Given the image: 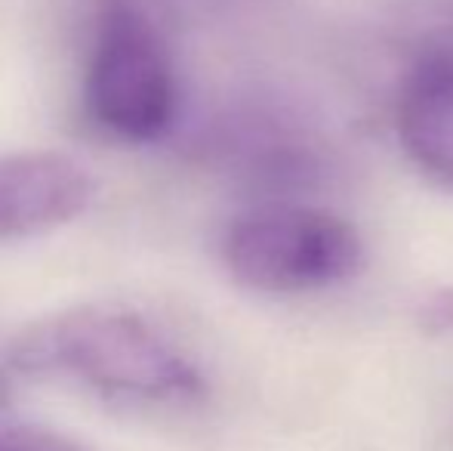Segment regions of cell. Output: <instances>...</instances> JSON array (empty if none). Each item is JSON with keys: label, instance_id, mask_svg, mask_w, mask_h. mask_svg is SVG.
Instances as JSON below:
<instances>
[{"label": "cell", "instance_id": "6da1fadb", "mask_svg": "<svg viewBox=\"0 0 453 451\" xmlns=\"http://www.w3.org/2000/svg\"><path fill=\"white\" fill-rule=\"evenodd\" d=\"M12 362L35 374H68L105 396L195 402L203 377L136 313L78 307L22 331Z\"/></svg>", "mask_w": 453, "mask_h": 451}, {"label": "cell", "instance_id": "7a4b0ae2", "mask_svg": "<svg viewBox=\"0 0 453 451\" xmlns=\"http://www.w3.org/2000/svg\"><path fill=\"white\" fill-rule=\"evenodd\" d=\"M222 260L238 284L259 294L334 288L358 272V229L318 207L269 205L238 217L222 238Z\"/></svg>", "mask_w": 453, "mask_h": 451}, {"label": "cell", "instance_id": "3957f363", "mask_svg": "<svg viewBox=\"0 0 453 451\" xmlns=\"http://www.w3.org/2000/svg\"><path fill=\"white\" fill-rule=\"evenodd\" d=\"M84 103L102 130L136 145L161 139L176 121L173 62L155 25L127 0L108 4L99 16Z\"/></svg>", "mask_w": 453, "mask_h": 451}, {"label": "cell", "instance_id": "277c9868", "mask_svg": "<svg viewBox=\"0 0 453 451\" xmlns=\"http://www.w3.org/2000/svg\"><path fill=\"white\" fill-rule=\"evenodd\" d=\"M90 170L62 152L0 155V238H31L72 223L90 207Z\"/></svg>", "mask_w": 453, "mask_h": 451}, {"label": "cell", "instance_id": "5b68a950", "mask_svg": "<svg viewBox=\"0 0 453 451\" xmlns=\"http://www.w3.org/2000/svg\"><path fill=\"white\" fill-rule=\"evenodd\" d=\"M395 130L413 167L453 192V53L429 56L407 74Z\"/></svg>", "mask_w": 453, "mask_h": 451}, {"label": "cell", "instance_id": "8992f818", "mask_svg": "<svg viewBox=\"0 0 453 451\" xmlns=\"http://www.w3.org/2000/svg\"><path fill=\"white\" fill-rule=\"evenodd\" d=\"M0 451H81L74 442L37 427L0 430Z\"/></svg>", "mask_w": 453, "mask_h": 451}, {"label": "cell", "instance_id": "52a82bcc", "mask_svg": "<svg viewBox=\"0 0 453 451\" xmlns=\"http://www.w3.org/2000/svg\"><path fill=\"white\" fill-rule=\"evenodd\" d=\"M419 325L426 334H448L453 331V288L435 291L419 309Z\"/></svg>", "mask_w": 453, "mask_h": 451}, {"label": "cell", "instance_id": "ba28073f", "mask_svg": "<svg viewBox=\"0 0 453 451\" xmlns=\"http://www.w3.org/2000/svg\"><path fill=\"white\" fill-rule=\"evenodd\" d=\"M10 399H12V390H10V380H6V374L0 371V415H4L6 408H10Z\"/></svg>", "mask_w": 453, "mask_h": 451}]
</instances>
